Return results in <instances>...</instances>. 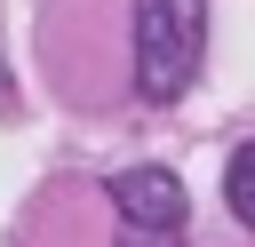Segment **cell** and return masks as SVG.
I'll return each instance as SVG.
<instances>
[{
  "label": "cell",
  "mask_w": 255,
  "mask_h": 247,
  "mask_svg": "<svg viewBox=\"0 0 255 247\" xmlns=\"http://www.w3.org/2000/svg\"><path fill=\"white\" fill-rule=\"evenodd\" d=\"M207 56V0H135V96L175 104Z\"/></svg>",
  "instance_id": "6da1fadb"
},
{
  "label": "cell",
  "mask_w": 255,
  "mask_h": 247,
  "mask_svg": "<svg viewBox=\"0 0 255 247\" xmlns=\"http://www.w3.org/2000/svg\"><path fill=\"white\" fill-rule=\"evenodd\" d=\"M104 199L120 215V247H183V183L167 167H120Z\"/></svg>",
  "instance_id": "7a4b0ae2"
},
{
  "label": "cell",
  "mask_w": 255,
  "mask_h": 247,
  "mask_svg": "<svg viewBox=\"0 0 255 247\" xmlns=\"http://www.w3.org/2000/svg\"><path fill=\"white\" fill-rule=\"evenodd\" d=\"M223 199H231V215L255 231V143L231 151V167H223Z\"/></svg>",
  "instance_id": "3957f363"
},
{
  "label": "cell",
  "mask_w": 255,
  "mask_h": 247,
  "mask_svg": "<svg viewBox=\"0 0 255 247\" xmlns=\"http://www.w3.org/2000/svg\"><path fill=\"white\" fill-rule=\"evenodd\" d=\"M0 88H8V64H0Z\"/></svg>",
  "instance_id": "277c9868"
}]
</instances>
